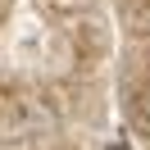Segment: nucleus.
Returning <instances> with one entry per match:
<instances>
[{
    "mask_svg": "<svg viewBox=\"0 0 150 150\" xmlns=\"http://www.w3.org/2000/svg\"><path fill=\"white\" fill-rule=\"evenodd\" d=\"M109 150H127V146H109Z\"/></svg>",
    "mask_w": 150,
    "mask_h": 150,
    "instance_id": "nucleus-1",
    "label": "nucleus"
}]
</instances>
